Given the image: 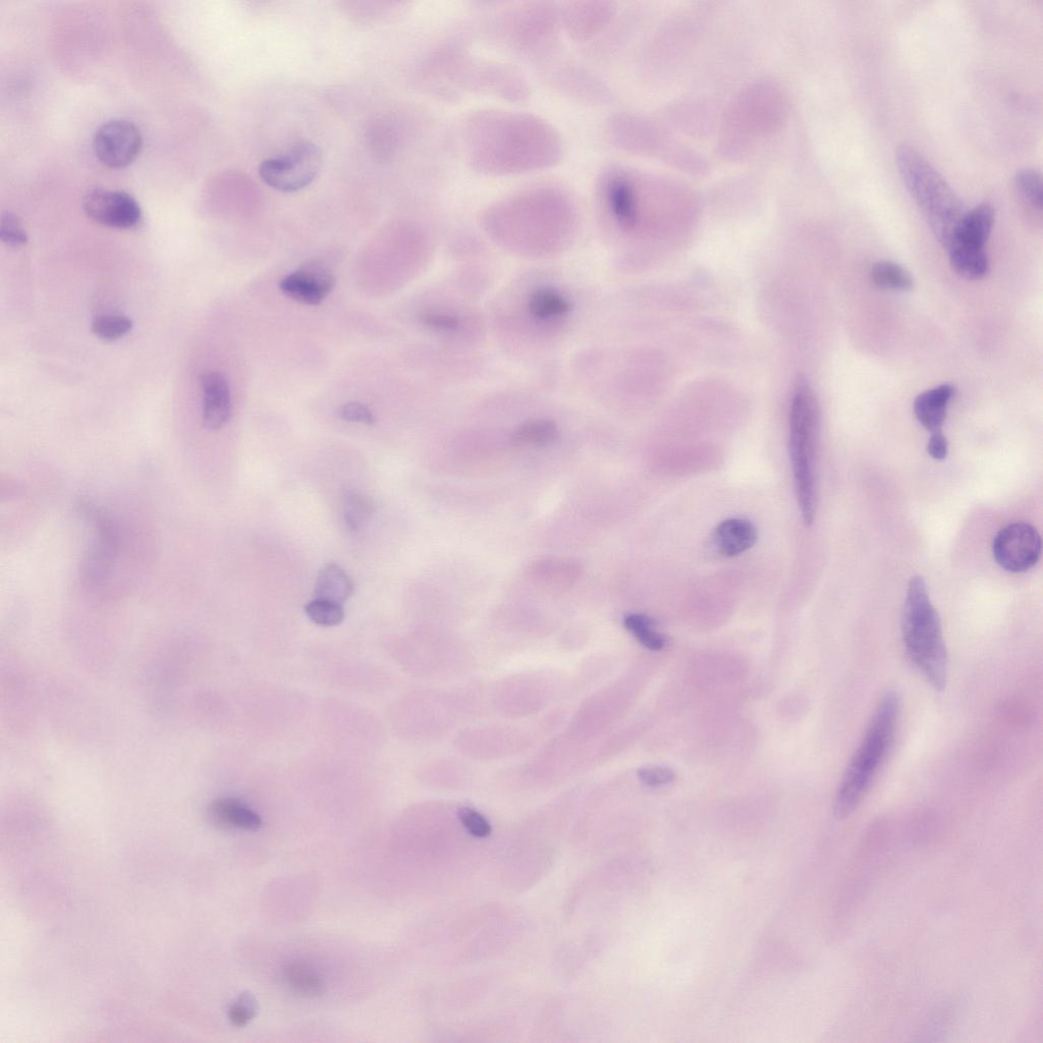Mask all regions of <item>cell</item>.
Returning a JSON list of instances; mask_svg holds the SVG:
<instances>
[{
	"instance_id": "6da1fadb",
	"label": "cell",
	"mask_w": 1043,
	"mask_h": 1043,
	"mask_svg": "<svg viewBox=\"0 0 1043 1043\" xmlns=\"http://www.w3.org/2000/svg\"><path fill=\"white\" fill-rule=\"evenodd\" d=\"M469 167L482 175L516 176L553 168L563 155L562 136L546 120L503 108L477 109L460 126Z\"/></svg>"
},
{
	"instance_id": "7a4b0ae2",
	"label": "cell",
	"mask_w": 1043,
	"mask_h": 1043,
	"mask_svg": "<svg viewBox=\"0 0 1043 1043\" xmlns=\"http://www.w3.org/2000/svg\"><path fill=\"white\" fill-rule=\"evenodd\" d=\"M901 712L900 697L888 692L878 702L864 738L851 759L834 804L838 818L859 806L893 747Z\"/></svg>"
},
{
	"instance_id": "3957f363",
	"label": "cell",
	"mask_w": 1043,
	"mask_h": 1043,
	"mask_svg": "<svg viewBox=\"0 0 1043 1043\" xmlns=\"http://www.w3.org/2000/svg\"><path fill=\"white\" fill-rule=\"evenodd\" d=\"M902 634L910 662L928 684L944 690L948 681V652L941 618L933 607L922 576L910 579L905 599Z\"/></svg>"
},
{
	"instance_id": "277c9868",
	"label": "cell",
	"mask_w": 1043,
	"mask_h": 1043,
	"mask_svg": "<svg viewBox=\"0 0 1043 1043\" xmlns=\"http://www.w3.org/2000/svg\"><path fill=\"white\" fill-rule=\"evenodd\" d=\"M896 159L907 190L933 234L947 248L966 213L961 199L935 167L912 146L901 145Z\"/></svg>"
},
{
	"instance_id": "5b68a950",
	"label": "cell",
	"mask_w": 1043,
	"mask_h": 1043,
	"mask_svg": "<svg viewBox=\"0 0 1043 1043\" xmlns=\"http://www.w3.org/2000/svg\"><path fill=\"white\" fill-rule=\"evenodd\" d=\"M820 410L807 382H800L793 395L790 413V455L798 504L806 526L814 522L817 509V460Z\"/></svg>"
},
{
	"instance_id": "8992f818",
	"label": "cell",
	"mask_w": 1043,
	"mask_h": 1043,
	"mask_svg": "<svg viewBox=\"0 0 1043 1043\" xmlns=\"http://www.w3.org/2000/svg\"><path fill=\"white\" fill-rule=\"evenodd\" d=\"M446 79L455 89L522 100L528 95L526 81L514 70L496 63L473 60L459 48L445 53L442 62ZM448 82V83H449Z\"/></svg>"
},
{
	"instance_id": "52a82bcc",
	"label": "cell",
	"mask_w": 1043,
	"mask_h": 1043,
	"mask_svg": "<svg viewBox=\"0 0 1043 1043\" xmlns=\"http://www.w3.org/2000/svg\"><path fill=\"white\" fill-rule=\"evenodd\" d=\"M561 13L550 4H528L505 11L498 33L506 44L529 57L543 58L558 39Z\"/></svg>"
},
{
	"instance_id": "ba28073f",
	"label": "cell",
	"mask_w": 1043,
	"mask_h": 1043,
	"mask_svg": "<svg viewBox=\"0 0 1043 1043\" xmlns=\"http://www.w3.org/2000/svg\"><path fill=\"white\" fill-rule=\"evenodd\" d=\"M322 167V152L314 143L302 141L286 152L263 160L259 176L270 188L294 193L308 187Z\"/></svg>"
},
{
	"instance_id": "9c48e42d",
	"label": "cell",
	"mask_w": 1043,
	"mask_h": 1043,
	"mask_svg": "<svg viewBox=\"0 0 1043 1043\" xmlns=\"http://www.w3.org/2000/svg\"><path fill=\"white\" fill-rule=\"evenodd\" d=\"M1041 546L1040 534L1033 526L1016 522L997 534L993 554L1002 569L1010 573H1024L1038 563Z\"/></svg>"
},
{
	"instance_id": "30bf717a",
	"label": "cell",
	"mask_w": 1043,
	"mask_h": 1043,
	"mask_svg": "<svg viewBox=\"0 0 1043 1043\" xmlns=\"http://www.w3.org/2000/svg\"><path fill=\"white\" fill-rule=\"evenodd\" d=\"M140 130L129 121L114 120L102 125L94 137L99 160L113 169H123L135 161L142 149Z\"/></svg>"
},
{
	"instance_id": "8fae6325",
	"label": "cell",
	"mask_w": 1043,
	"mask_h": 1043,
	"mask_svg": "<svg viewBox=\"0 0 1043 1043\" xmlns=\"http://www.w3.org/2000/svg\"><path fill=\"white\" fill-rule=\"evenodd\" d=\"M84 210L94 222L119 230L135 228L142 217L138 202L122 191L95 190L85 198Z\"/></svg>"
},
{
	"instance_id": "7c38bea8",
	"label": "cell",
	"mask_w": 1043,
	"mask_h": 1043,
	"mask_svg": "<svg viewBox=\"0 0 1043 1043\" xmlns=\"http://www.w3.org/2000/svg\"><path fill=\"white\" fill-rule=\"evenodd\" d=\"M91 514L97 527V535L93 541L84 564V577L91 586L103 583L117 563L120 548V534L116 525L103 516Z\"/></svg>"
},
{
	"instance_id": "4fadbf2b",
	"label": "cell",
	"mask_w": 1043,
	"mask_h": 1043,
	"mask_svg": "<svg viewBox=\"0 0 1043 1043\" xmlns=\"http://www.w3.org/2000/svg\"><path fill=\"white\" fill-rule=\"evenodd\" d=\"M336 287L334 274L319 264H308L288 274L280 289L288 298L308 306L320 305Z\"/></svg>"
},
{
	"instance_id": "5bb4252c",
	"label": "cell",
	"mask_w": 1043,
	"mask_h": 1043,
	"mask_svg": "<svg viewBox=\"0 0 1043 1043\" xmlns=\"http://www.w3.org/2000/svg\"><path fill=\"white\" fill-rule=\"evenodd\" d=\"M203 393V424L210 430L221 429L232 416L230 384L221 372H208L201 377Z\"/></svg>"
},
{
	"instance_id": "9a60e30c",
	"label": "cell",
	"mask_w": 1043,
	"mask_h": 1043,
	"mask_svg": "<svg viewBox=\"0 0 1043 1043\" xmlns=\"http://www.w3.org/2000/svg\"><path fill=\"white\" fill-rule=\"evenodd\" d=\"M561 23L569 35L580 41L589 40L607 24L613 14L610 3L575 2L560 11Z\"/></svg>"
},
{
	"instance_id": "2e32d148",
	"label": "cell",
	"mask_w": 1043,
	"mask_h": 1043,
	"mask_svg": "<svg viewBox=\"0 0 1043 1043\" xmlns=\"http://www.w3.org/2000/svg\"><path fill=\"white\" fill-rule=\"evenodd\" d=\"M995 215V209L990 203H981L966 211L947 249L951 246L985 249L995 224Z\"/></svg>"
},
{
	"instance_id": "e0dca14e",
	"label": "cell",
	"mask_w": 1043,
	"mask_h": 1043,
	"mask_svg": "<svg viewBox=\"0 0 1043 1043\" xmlns=\"http://www.w3.org/2000/svg\"><path fill=\"white\" fill-rule=\"evenodd\" d=\"M955 394L951 384L928 390L914 402V413L919 423L931 434L943 432L949 404Z\"/></svg>"
},
{
	"instance_id": "ac0fdd59",
	"label": "cell",
	"mask_w": 1043,
	"mask_h": 1043,
	"mask_svg": "<svg viewBox=\"0 0 1043 1043\" xmlns=\"http://www.w3.org/2000/svg\"><path fill=\"white\" fill-rule=\"evenodd\" d=\"M757 537L755 526L742 518L723 521L713 534L718 552L727 558H734L749 551L756 543Z\"/></svg>"
},
{
	"instance_id": "d6986e66",
	"label": "cell",
	"mask_w": 1043,
	"mask_h": 1043,
	"mask_svg": "<svg viewBox=\"0 0 1043 1043\" xmlns=\"http://www.w3.org/2000/svg\"><path fill=\"white\" fill-rule=\"evenodd\" d=\"M209 815L214 825L223 830L256 832L262 827L260 815L234 798H219L213 801Z\"/></svg>"
},
{
	"instance_id": "ffe728a7",
	"label": "cell",
	"mask_w": 1043,
	"mask_h": 1043,
	"mask_svg": "<svg viewBox=\"0 0 1043 1043\" xmlns=\"http://www.w3.org/2000/svg\"><path fill=\"white\" fill-rule=\"evenodd\" d=\"M355 585L348 573L338 564L324 566L315 584V598L333 601L344 605L354 594Z\"/></svg>"
},
{
	"instance_id": "44dd1931",
	"label": "cell",
	"mask_w": 1043,
	"mask_h": 1043,
	"mask_svg": "<svg viewBox=\"0 0 1043 1043\" xmlns=\"http://www.w3.org/2000/svg\"><path fill=\"white\" fill-rule=\"evenodd\" d=\"M283 974L292 990L303 998L314 999L325 993L324 978L318 970L307 963H289L285 965Z\"/></svg>"
},
{
	"instance_id": "7402d4cb",
	"label": "cell",
	"mask_w": 1043,
	"mask_h": 1043,
	"mask_svg": "<svg viewBox=\"0 0 1043 1043\" xmlns=\"http://www.w3.org/2000/svg\"><path fill=\"white\" fill-rule=\"evenodd\" d=\"M948 251L951 265L961 277L967 280L979 281L986 278L987 274L990 273L991 262L985 249L951 246L948 248Z\"/></svg>"
},
{
	"instance_id": "603a6c76",
	"label": "cell",
	"mask_w": 1043,
	"mask_h": 1043,
	"mask_svg": "<svg viewBox=\"0 0 1043 1043\" xmlns=\"http://www.w3.org/2000/svg\"><path fill=\"white\" fill-rule=\"evenodd\" d=\"M528 308L535 319L553 321L567 316L571 312V303L561 293L544 289L531 296Z\"/></svg>"
},
{
	"instance_id": "cb8c5ba5",
	"label": "cell",
	"mask_w": 1043,
	"mask_h": 1043,
	"mask_svg": "<svg viewBox=\"0 0 1043 1043\" xmlns=\"http://www.w3.org/2000/svg\"><path fill=\"white\" fill-rule=\"evenodd\" d=\"M558 437L559 429L550 420L528 421L513 432V441L523 447L545 448L553 445Z\"/></svg>"
},
{
	"instance_id": "d4e9b609",
	"label": "cell",
	"mask_w": 1043,
	"mask_h": 1043,
	"mask_svg": "<svg viewBox=\"0 0 1043 1043\" xmlns=\"http://www.w3.org/2000/svg\"><path fill=\"white\" fill-rule=\"evenodd\" d=\"M375 511L373 501L366 494L350 489L343 497V517L347 528L358 532L365 528Z\"/></svg>"
},
{
	"instance_id": "484cf974",
	"label": "cell",
	"mask_w": 1043,
	"mask_h": 1043,
	"mask_svg": "<svg viewBox=\"0 0 1043 1043\" xmlns=\"http://www.w3.org/2000/svg\"><path fill=\"white\" fill-rule=\"evenodd\" d=\"M870 276L876 287L885 290L907 292L914 286L910 273L901 265L890 261L876 263Z\"/></svg>"
},
{
	"instance_id": "4316f807",
	"label": "cell",
	"mask_w": 1043,
	"mask_h": 1043,
	"mask_svg": "<svg viewBox=\"0 0 1043 1043\" xmlns=\"http://www.w3.org/2000/svg\"><path fill=\"white\" fill-rule=\"evenodd\" d=\"M535 579L553 588H564L572 585L579 574L578 565L571 561H542L533 569Z\"/></svg>"
},
{
	"instance_id": "83f0119b",
	"label": "cell",
	"mask_w": 1043,
	"mask_h": 1043,
	"mask_svg": "<svg viewBox=\"0 0 1043 1043\" xmlns=\"http://www.w3.org/2000/svg\"><path fill=\"white\" fill-rule=\"evenodd\" d=\"M624 626L649 650H663L667 645L666 637L656 630L655 621L646 615L630 614L625 617Z\"/></svg>"
},
{
	"instance_id": "f1b7e54d",
	"label": "cell",
	"mask_w": 1043,
	"mask_h": 1043,
	"mask_svg": "<svg viewBox=\"0 0 1043 1043\" xmlns=\"http://www.w3.org/2000/svg\"><path fill=\"white\" fill-rule=\"evenodd\" d=\"M308 618L321 627H336L343 623L345 611L337 602L314 598L305 607Z\"/></svg>"
},
{
	"instance_id": "f546056e",
	"label": "cell",
	"mask_w": 1043,
	"mask_h": 1043,
	"mask_svg": "<svg viewBox=\"0 0 1043 1043\" xmlns=\"http://www.w3.org/2000/svg\"><path fill=\"white\" fill-rule=\"evenodd\" d=\"M133 321L124 315H103L92 323V333L104 342H115L127 336Z\"/></svg>"
},
{
	"instance_id": "4dcf8cb0",
	"label": "cell",
	"mask_w": 1043,
	"mask_h": 1043,
	"mask_svg": "<svg viewBox=\"0 0 1043 1043\" xmlns=\"http://www.w3.org/2000/svg\"><path fill=\"white\" fill-rule=\"evenodd\" d=\"M1015 188L1021 200L1034 210L1042 208V178L1039 172L1025 169L1017 173Z\"/></svg>"
},
{
	"instance_id": "1f68e13d",
	"label": "cell",
	"mask_w": 1043,
	"mask_h": 1043,
	"mask_svg": "<svg viewBox=\"0 0 1043 1043\" xmlns=\"http://www.w3.org/2000/svg\"><path fill=\"white\" fill-rule=\"evenodd\" d=\"M0 239L13 248H20L27 244L28 236L16 214L12 212L3 214L2 221H0Z\"/></svg>"
},
{
	"instance_id": "d6a6232c",
	"label": "cell",
	"mask_w": 1043,
	"mask_h": 1043,
	"mask_svg": "<svg viewBox=\"0 0 1043 1043\" xmlns=\"http://www.w3.org/2000/svg\"><path fill=\"white\" fill-rule=\"evenodd\" d=\"M458 816L463 827L471 836L478 839H485L490 836V823L479 812L463 807L459 810Z\"/></svg>"
},
{
	"instance_id": "836d02e7",
	"label": "cell",
	"mask_w": 1043,
	"mask_h": 1043,
	"mask_svg": "<svg viewBox=\"0 0 1043 1043\" xmlns=\"http://www.w3.org/2000/svg\"><path fill=\"white\" fill-rule=\"evenodd\" d=\"M257 1013V1001L251 994H243L229 1011V1019L236 1027H245Z\"/></svg>"
},
{
	"instance_id": "e575fe53",
	"label": "cell",
	"mask_w": 1043,
	"mask_h": 1043,
	"mask_svg": "<svg viewBox=\"0 0 1043 1043\" xmlns=\"http://www.w3.org/2000/svg\"><path fill=\"white\" fill-rule=\"evenodd\" d=\"M638 777L645 786L655 788L670 785L675 781L676 775L670 768L650 766L641 768Z\"/></svg>"
},
{
	"instance_id": "d590c367",
	"label": "cell",
	"mask_w": 1043,
	"mask_h": 1043,
	"mask_svg": "<svg viewBox=\"0 0 1043 1043\" xmlns=\"http://www.w3.org/2000/svg\"><path fill=\"white\" fill-rule=\"evenodd\" d=\"M419 320L439 332H457L461 324L458 317L447 313H425Z\"/></svg>"
},
{
	"instance_id": "8d00e7d4",
	"label": "cell",
	"mask_w": 1043,
	"mask_h": 1043,
	"mask_svg": "<svg viewBox=\"0 0 1043 1043\" xmlns=\"http://www.w3.org/2000/svg\"><path fill=\"white\" fill-rule=\"evenodd\" d=\"M340 417L348 422H356L365 425H373L376 422L374 413L365 405L351 402L343 405L339 410Z\"/></svg>"
},
{
	"instance_id": "74e56055",
	"label": "cell",
	"mask_w": 1043,
	"mask_h": 1043,
	"mask_svg": "<svg viewBox=\"0 0 1043 1043\" xmlns=\"http://www.w3.org/2000/svg\"><path fill=\"white\" fill-rule=\"evenodd\" d=\"M928 455L938 461L945 460L949 453V443L943 432L931 434L927 445Z\"/></svg>"
}]
</instances>
